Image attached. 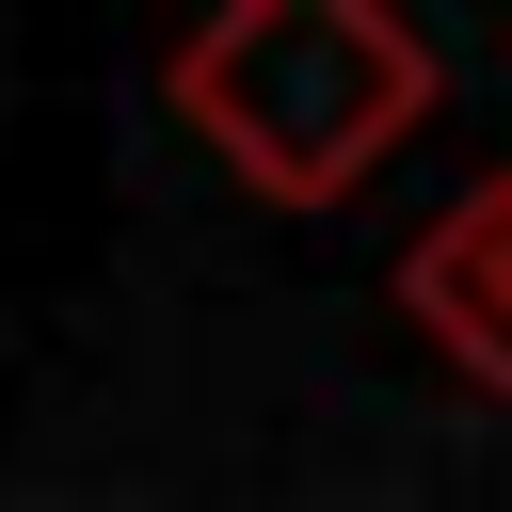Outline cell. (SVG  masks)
<instances>
[{"label": "cell", "mask_w": 512, "mask_h": 512, "mask_svg": "<svg viewBox=\"0 0 512 512\" xmlns=\"http://www.w3.org/2000/svg\"><path fill=\"white\" fill-rule=\"evenodd\" d=\"M160 96L256 208H336L432 128L448 48L400 0H224L160 48Z\"/></svg>", "instance_id": "cell-1"}, {"label": "cell", "mask_w": 512, "mask_h": 512, "mask_svg": "<svg viewBox=\"0 0 512 512\" xmlns=\"http://www.w3.org/2000/svg\"><path fill=\"white\" fill-rule=\"evenodd\" d=\"M400 320H416L464 384H496V400H512V176L448 192V208L400 240Z\"/></svg>", "instance_id": "cell-2"}]
</instances>
